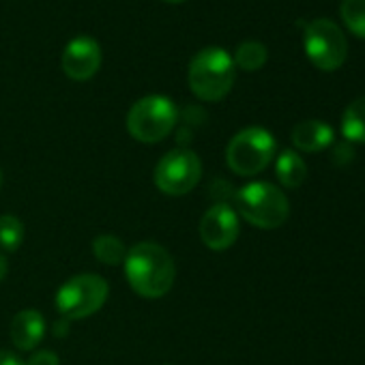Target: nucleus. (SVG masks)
<instances>
[{"instance_id": "7ed1b4c3", "label": "nucleus", "mask_w": 365, "mask_h": 365, "mask_svg": "<svg viewBox=\"0 0 365 365\" xmlns=\"http://www.w3.org/2000/svg\"><path fill=\"white\" fill-rule=\"evenodd\" d=\"M235 61L222 48L200 50L187 69V82L192 93L202 101L224 99L235 84Z\"/></svg>"}, {"instance_id": "9b49d317", "label": "nucleus", "mask_w": 365, "mask_h": 365, "mask_svg": "<svg viewBox=\"0 0 365 365\" xmlns=\"http://www.w3.org/2000/svg\"><path fill=\"white\" fill-rule=\"evenodd\" d=\"M46 335V320L37 309H22L11 322V341L20 350H33Z\"/></svg>"}, {"instance_id": "423d86ee", "label": "nucleus", "mask_w": 365, "mask_h": 365, "mask_svg": "<svg viewBox=\"0 0 365 365\" xmlns=\"http://www.w3.org/2000/svg\"><path fill=\"white\" fill-rule=\"evenodd\" d=\"M110 286L97 273H82L67 279L56 292V309L67 320H82L93 316L108 301Z\"/></svg>"}, {"instance_id": "aec40b11", "label": "nucleus", "mask_w": 365, "mask_h": 365, "mask_svg": "<svg viewBox=\"0 0 365 365\" xmlns=\"http://www.w3.org/2000/svg\"><path fill=\"white\" fill-rule=\"evenodd\" d=\"M26 365H58V354L52 350H39L37 354L31 356Z\"/></svg>"}, {"instance_id": "4468645a", "label": "nucleus", "mask_w": 365, "mask_h": 365, "mask_svg": "<svg viewBox=\"0 0 365 365\" xmlns=\"http://www.w3.org/2000/svg\"><path fill=\"white\" fill-rule=\"evenodd\" d=\"M341 135L350 144H365V97L354 99L341 116Z\"/></svg>"}, {"instance_id": "5701e85b", "label": "nucleus", "mask_w": 365, "mask_h": 365, "mask_svg": "<svg viewBox=\"0 0 365 365\" xmlns=\"http://www.w3.org/2000/svg\"><path fill=\"white\" fill-rule=\"evenodd\" d=\"M163 3H172V5H176V3H185V0H163Z\"/></svg>"}, {"instance_id": "f3484780", "label": "nucleus", "mask_w": 365, "mask_h": 365, "mask_svg": "<svg viewBox=\"0 0 365 365\" xmlns=\"http://www.w3.org/2000/svg\"><path fill=\"white\" fill-rule=\"evenodd\" d=\"M339 14L346 29L354 37L365 39V0H341Z\"/></svg>"}, {"instance_id": "39448f33", "label": "nucleus", "mask_w": 365, "mask_h": 365, "mask_svg": "<svg viewBox=\"0 0 365 365\" xmlns=\"http://www.w3.org/2000/svg\"><path fill=\"white\" fill-rule=\"evenodd\" d=\"M275 157V138L264 127L241 129L226 148V163L239 176L260 174Z\"/></svg>"}, {"instance_id": "f257e3e1", "label": "nucleus", "mask_w": 365, "mask_h": 365, "mask_svg": "<svg viewBox=\"0 0 365 365\" xmlns=\"http://www.w3.org/2000/svg\"><path fill=\"white\" fill-rule=\"evenodd\" d=\"M129 286L144 299H161L176 279V264L170 252L153 241L135 243L123 262Z\"/></svg>"}, {"instance_id": "dca6fc26", "label": "nucleus", "mask_w": 365, "mask_h": 365, "mask_svg": "<svg viewBox=\"0 0 365 365\" xmlns=\"http://www.w3.org/2000/svg\"><path fill=\"white\" fill-rule=\"evenodd\" d=\"M269 58V52L264 48V43L260 41H243L239 48H237V54H235V67H241L243 71H258L264 67Z\"/></svg>"}, {"instance_id": "a211bd4d", "label": "nucleus", "mask_w": 365, "mask_h": 365, "mask_svg": "<svg viewBox=\"0 0 365 365\" xmlns=\"http://www.w3.org/2000/svg\"><path fill=\"white\" fill-rule=\"evenodd\" d=\"M24 241V224L16 215H0V247L16 252Z\"/></svg>"}, {"instance_id": "f8f14e48", "label": "nucleus", "mask_w": 365, "mask_h": 365, "mask_svg": "<svg viewBox=\"0 0 365 365\" xmlns=\"http://www.w3.org/2000/svg\"><path fill=\"white\" fill-rule=\"evenodd\" d=\"M292 144L303 153H318L333 144V127L324 120H303L292 129Z\"/></svg>"}, {"instance_id": "20e7f679", "label": "nucleus", "mask_w": 365, "mask_h": 365, "mask_svg": "<svg viewBox=\"0 0 365 365\" xmlns=\"http://www.w3.org/2000/svg\"><path fill=\"white\" fill-rule=\"evenodd\" d=\"M178 120L176 106L163 95H146L135 101L127 114L129 133L144 144H155L168 138Z\"/></svg>"}, {"instance_id": "f03ea898", "label": "nucleus", "mask_w": 365, "mask_h": 365, "mask_svg": "<svg viewBox=\"0 0 365 365\" xmlns=\"http://www.w3.org/2000/svg\"><path fill=\"white\" fill-rule=\"evenodd\" d=\"M237 213L260 230H275L286 224L290 202L286 194L267 180H254L241 187L235 196Z\"/></svg>"}, {"instance_id": "1a4fd4ad", "label": "nucleus", "mask_w": 365, "mask_h": 365, "mask_svg": "<svg viewBox=\"0 0 365 365\" xmlns=\"http://www.w3.org/2000/svg\"><path fill=\"white\" fill-rule=\"evenodd\" d=\"M239 213L226 202L213 205L200 220V239L209 250L224 252L232 247L239 239Z\"/></svg>"}, {"instance_id": "4be33fe9", "label": "nucleus", "mask_w": 365, "mask_h": 365, "mask_svg": "<svg viewBox=\"0 0 365 365\" xmlns=\"http://www.w3.org/2000/svg\"><path fill=\"white\" fill-rule=\"evenodd\" d=\"M5 277H7V260L3 254H0V282H3Z\"/></svg>"}, {"instance_id": "ddd939ff", "label": "nucleus", "mask_w": 365, "mask_h": 365, "mask_svg": "<svg viewBox=\"0 0 365 365\" xmlns=\"http://www.w3.org/2000/svg\"><path fill=\"white\" fill-rule=\"evenodd\" d=\"M275 174L279 178V182L288 190H297L301 182L305 180L307 176V165L303 161V157L292 150V148H286L277 155V161H275Z\"/></svg>"}, {"instance_id": "6ab92c4d", "label": "nucleus", "mask_w": 365, "mask_h": 365, "mask_svg": "<svg viewBox=\"0 0 365 365\" xmlns=\"http://www.w3.org/2000/svg\"><path fill=\"white\" fill-rule=\"evenodd\" d=\"M333 163L335 165H348L352 159H354V148H352V144L350 142H337L335 146H333Z\"/></svg>"}, {"instance_id": "2eb2a0df", "label": "nucleus", "mask_w": 365, "mask_h": 365, "mask_svg": "<svg viewBox=\"0 0 365 365\" xmlns=\"http://www.w3.org/2000/svg\"><path fill=\"white\" fill-rule=\"evenodd\" d=\"M93 254L99 262H103L108 267H118L127 258V247L114 235H99L93 241Z\"/></svg>"}, {"instance_id": "412c9836", "label": "nucleus", "mask_w": 365, "mask_h": 365, "mask_svg": "<svg viewBox=\"0 0 365 365\" xmlns=\"http://www.w3.org/2000/svg\"><path fill=\"white\" fill-rule=\"evenodd\" d=\"M0 365H24L14 352L9 350H0Z\"/></svg>"}, {"instance_id": "b1692460", "label": "nucleus", "mask_w": 365, "mask_h": 365, "mask_svg": "<svg viewBox=\"0 0 365 365\" xmlns=\"http://www.w3.org/2000/svg\"><path fill=\"white\" fill-rule=\"evenodd\" d=\"M0 185H3V170H0Z\"/></svg>"}, {"instance_id": "6e6552de", "label": "nucleus", "mask_w": 365, "mask_h": 365, "mask_svg": "<svg viewBox=\"0 0 365 365\" xmlns=\"http://www.w3.org/2000/svg\"><path fill=\"white\" fill-rule=\"evenodd\" d=\"M303 48H305L309 63L320 71L339 69L348 54V41L341 29L327 18H318L305 24Z\"/></svg>"}, {"instance_id": "0eeeda50", "label": "nucleus", "mask_w": 365, "mask_h": 365, "mask_svg": "<svg viewBox=\"0 0 365 365\" xmlns=\"http://www.w3.org/2000/svg\"><path fill=\"white\" fill-rule=\"evenodd\" d=\"M202 178V161L190 148L168 150L155 165L153 180L165 196H185Z\"/></svg>"}, {"instance_id": "9d476101", "label": "nucleus", "mask_w": 365, "mask_h": 365, "mask_svg": "<svg viewBox=\"0 0 365 365\" xmlns=\"http://www.w3.org/2000/svg\"><path fill=\"white\" fill-rule=\"evenodd\" d=\"M101 67V48L93 37H76L63 52V71L76 82L91 80Z\"/></svg>"}]
</instances>
